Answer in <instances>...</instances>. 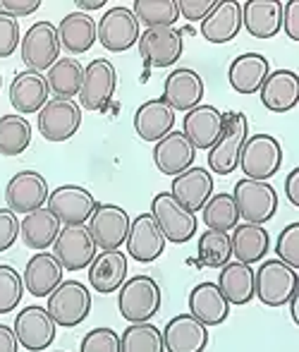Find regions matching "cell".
<instances>
[{
  "mask_svg": "<svg viewBox=\"0 0 299 352\" xmlns=\"http://www.w3.org/2000/svg\"><path fill=\"white\" fill-rule=\"evenodd\" d=\"M120 352H166L163 331L151 321L129 324L120 336Z\"/></svg>",
  "mask_w": 299,
  "mask_h": 352,
  "instance_id": "74e56055",
  "label": "cell"
},
{
  "mask_svg": "<svg viewBox=\"0 0 299 352\" xmlns=\"http://www.w3.org/2000/svg\"><path fill=\"white\" fill-rule=\"evenodd\" d=\"M96 36L101 41L103 48H108L111 53H124L132 46H137L142 29L134 17L132 8H111L101 17V22L96 24Z\"/></svg>",
  "mask_w": 299,
  "mask_h": 352,
  "instance_id": "30bf717a",
  "label": "cell"
},
{
  "mask_svg": "<svg viewBox=\"0 0 299 352\" xmlns=\"http://www.w3.org/2000/svg\"><path fill=\"white\" fill-rule=\"evenodd\" d=\"M242 27L254 38H273L283 29V3L249 0L242 5Z\"/></svg>",
  "mask_w": 299,
  "mask_h": 352,
  "instance_id": "f546056e",
  "label": "cell"
},
{
  "mask_svg": "<svg viewBox=\"0 0 299 352\" xmlns=\"http://www.w3.org/2000/svg\"><path fill=\"white\" fill-rule=\"evenodd\" d=\"M203 213V223H206L208 230H218V232H228L239 223V213L235 206V199L228 192L221 195H213L206 201V206L201 209Z\"/></svg>",
  "mask_w": 299,
  "mask_h": 352,
  "instance_id": "60d3db41",
  "label": "cell"
},
{
  "mask_svg": "<svg viewBox=\"0 0 299 352\" xmlns=\"http://www.w3.org/2000/svg\"><path fill=\"white\" fill-rule=\"evenodd\" d=\"M139 53L151 67H170L182 58L184 41L177 27H153L139 36Z\"/></svg>",
  "mask_w": 299,
  "mask_h": 352,
  "instance_id": "9a60e30c",
  "label": "cell"
},
{
  "mask_svg": "<svg viewBox=\"0 0 299 352\" xmlns=\"http://www.w3.org/2000/svg\"><path fill=\"white\" fill-rule=\"evenodd\" d=\"M19 237V218L14 211L0 209V252H8Z\"/></svg>",
  "mask_w": 299,
  "mask_h": 352,
  "instance_id": "7dc6e473",
  "label": "cell"
},
{
  "mask_svg": "<svg viewBox=\"0 0 299 352\" xmlns=\"http://www.w3.org/2000/svg\"><path fill=\"white\" fill-rule=\"evenodd\" d=\"M127 280V256L120 250L101 252L93 256L91 266H89V285L101 295H111L122 287Z\"/></svg>",
  "mask_w": 299,
  "mask_h": 352,
  "instance_id": "83f0119b",
  "label": "cell"
},
{
  "mask_svg": "<svg viewBox=\"0 0 299 352\" xmlns=\"http://www.w3.org/2000/svg\"><path fill=\"white\" fill-rule=\"evenodd\" d=\"M170 195L175 197L179 206L187 211L199 213L206 206V201L213 197V175L206 168L192 166L173 180Z\"/></svg>",
  "mask_w": 299,
  "mask_h": 352,
  "instance_id": "ffe728a7",
  "label": "cell"
},
{
  "mask_svg": "<svg viewBox=\"0 0 299 352\" xmlns=\"http://www.w3.org/2000/svg\"><path fill=\"white\" fill-rule=\"evenodd\" d=\"M216 285L221 287L228 305H247L254 300V269L242 261H228Z\"/></svg>",
  "mask_w": 299,
  "mask_h": 352,
  "instance_id": "d590c367",
  "label": "cell"
},
{
  "mask_svg": "<svg viewBox=\"0 0 299 352\" xmlns=\"http://www.w3.org/2000/svg\"><path fill=\"white\" fill-rule=\"evenodd\" d=\"M118 309L129 324L151 321L161 311V285L151 276H132L118 290Z\"/></svg>",
  "mask_w": 299,
  "mask_h": 352,
  "instance_id": "6da1fadb",
  "label": "cell"
},
{
  "mask_svg": "<svg viewBox=\"0 0 299 352\" xmlns=\"http://www.w3.org/2000/svg\"><path fill=\"white\" fill-rule=\"evenodd\" d=\"M163 250H166V237L151 213H139L137 218H132L127 235V254L139 264H151L163 254Z\"/></svg>",
  "mask_w": 299,
  "mask_h": 352,
  "instance_id": "ac0fdd59",
  "label": "cell"
},
{
  "mask_svg": "<svg viewBox=\"0 0 299 352\" xmlns=\"http://www.w3.org/2000/svg\"><path fill=\"white\" fill-rule=\"evenodd\" d=\"M58 352H65V350H58Z\"/></svg>",
  "mask_w": 299,
  "mask_h": 352,
  "instance_id": "6f0895ef",
  "label": "cell"
},
{
  "mask_svg": "<svg viewBox=\"0 0 299 352\" xmlns=\"http://www.w3.org/2000/svg\"><path fill=\"white\" fill-rule=\"evenodd\" d=\"M118 89V72L113 63L96 58L84 67L82 89H79V108L87 111H103L113 101Z\"/></svg>",
  "mask_w": 299,
  "mask_h": 352,
  "instance_id": "8fae6325",
  "label": "cell"
},
{
  "mask_svg": "<svg viewBox=\"0 0 299 352\" xmlns=\"http://www.w3.org/2000/svg\"><path fill=\"white\" fill-rule=\"evenodd\" d=\"M132 12L139 24L153 27H173L179 17L177 0H134Z\"/></svg>",
  "mask_w": 299,
  "mask_h": 352,
  "instance_id": "ab89813d",
  "label": "cell"
},
{
  "mask_svg": "<svg viewBox=\"0 0 299 352\" xmlns=\"http://www.w3.org/2000/svg\"><path fill=\"white\" fill-rule=\"evenodd\" d=\"M261 103L273 113H287L299 101V74L295 70H276L261 84Z\"/></svg>",
  "mask_w": 299,
  "mask_h": 352,
  "instance_id": "f1b7e54d",
  "label": "cell"
},
{
  "mask_svg": "<svg viewBox=\"0 0 299 352\" xmlns=\"http://www.w3.org/2000/svg\"><path fill=\"white\" fill-rule=\"evenodd\" d=\"M77 8H82V12L84 10H98V8H106V0H77Z\"/></svg>",
  "mask_w": 299,
  "mask_h": 352,
  "instance_id": "db71d44e",
  "label": "cell"
},
{
  "mask_svg": "<svg viewBox=\"0 0 299 352\" xmlns=\"http://www.w3.org/2000/svg\"><path fill=\"white\" fill-rule=\"evenodd\" d=\"M48 314L56 326L74 329L91 311V292L79 280H63L56 290L48 295Z\"/></svg>",
  "mask_w": 299,
  "mask_h": 352,
  "instance_id": "5b68a950",
  "label": "cell"
},
{
  "mask_svg": "<svg viewBox=\"0 0 299 352\" xmlns=\"http://www.w3.org/2000/svg\"><path fill=\"white\" fill-rule=\"evenodd\" d=\"M82 77H84L82 63L74 60V58H58L56 65L46 74V82L48 89L56 94V98H69L72 101V96H79Z\"/></svg>",
  "mask_w": 299,
  "mask_h": 352,
  "instance_id": "8d00e7d4",
  "label": "cell"
},
{
  "mask_svg": "<svg viewBox=\"0 0 299 352\" xmlns=\"http://www.w3.org/2000/svg\"><path fill=\"white\" fill-rule=\"evenodd\" d=\"M237 213L244 223H254V226H263L268 223L278 211V192L271 182L261 180H239L232 192Z\"/></svg>",
  "mask_w": 299,
  "mask_h": 352,
  "instance_id": "277c9868",
  "label": "cell"
},
{
  "mask_svg": "<svg viewBox=\"0 0 299 352\" xmlns=\"http://www.w3.org/2000/svg\"><path fill=\"white\" fill-rule=\"evenodd\" d=\"M199 29L208 43L223 46V43L232 41L242 29V5L235 0H223L213 8V12L203 19Z\"/></svg>",
  "mask_w": 299,
  "mask_h": 352,
  "instance_id": "1f68e13d",
  "label": "cell"
},
{
  "mask_svg": "<svg viewBox=\"0 0 299 352\" xmlns=\"http://www.w3.org/2000/svg\"><path fill=\"white\" fill-rule=\"evenodd\" d=\"M276 254L283 264L299 271V223H290L283 228V232L276 240Z\"/></svg>",
  "mask_w": 299,
  "mask_h": 352,
  "instance_id": "ee69618b",
  "label": "cell"
},
{
  "mask_svg": "<svg viewBox=\"0 0 299 352\" xmlns=\"http://www.w3.org/2000/svg\"><path fill=\"white\" fill-rule=\"evenodd\" d=\"M79 352H120V333L113 329H93L82 338Z\"/></svg>",
  "mask_w": 299,
  "mask_h": 352,
  "instance_id": "f6af8a7d",
  "label": "cell"
},
{
  "mask_svg": "<svg viewBox=\"0 0 299 352\" xmlns=\"http://www.w3.org/2000/svg\"><path fill=\"white\" fill-rule=\"evenodd\" d=\"M216 5L218 0H177L179 14L184 19H189V22H203L213 12Z\"/></svg>",
  "mask_w": 299,
  "mask_h": 352,
  "instance_id": "c3c4849f",
  "label": "cell"
},
{
  "mask_svg": "<svg viewBox=\"0 0 299 352\" xmlns=\"http://www.w3.org/2000/svg\"><path fill=\"white\" fill-rule=\"evenodd\" d=\"M32 144V125L24 116L0 118V156H19Z\"/></svg>",
  "mask_w": 299,
  "mask_h": 352,
  "instance_id": "f35d334b",
  "label": "cell"
},
{
  "mask_svg": "<svg viewBox=\"0 0 299 352\" xmlns=\"http://www.w3.org/2000/svg\"><path fill=\"white\" fill-rule=\"evenodd\" d=\"M19 24L14 17L0 12V58H10L19 48Z\"/></svg>",
  "mask_w": 299,
  "mask_h": 352,
  "instance_id": "bcb514c9",
  "label": "cell"
},
{
  "mask_svg": "<svg viewBox=\"0 0 299 352\" xmlns=\"http://www.w3.org/2000/svg\"><path fill=\"white\" fill-rule=\"evenodd\" d=\"M199 261L208 269H223L232 259V245L228 232L206 230L199 235Z\"/></svg>",
  "mask_w": 299,
  "mask_h": 352,
  "instance_id": "b9f144b4",
  "label": "cell"
},
{
  "mask_svg": "<svg viewBox=\"0 0 299 352\" xmlns=\"http://www.w3.org/2000/svg\"><path fill=\"white\" fill-rule=\"evenodd\" d=\"M65 269L51 252H38L27 261V269L22 274L24 290L34 297H48L63 283Z\"/></svg>",
  "mask_w": 299,
  "mask_h": 352,
  "instance_id": "d4e9b609",
  "label": "cell"
},
{
  "mask_svg": "<svg viewBox=\"0 0 299 352\" xmlns=\"http://www.w3.org/2000/svg\"><path fill=\"white\" fill-rule=\"evenodd\" d=\"M223 127H225V116L218 108L201 103L184 116L182 135L187 137L194 148H206L208 151L218 142V137L223 135Z\"/></svg>",
  "mask_w": 299,
  "mask_h": 352,
  "instance_id": "7402d4cb",
  "label": "cell"
},
{
  "mask_svg": "<svg viewBox=\"0 0 299 352\" xmlns=\"http://www.w3.org/2000/svg\"><path fill=\"white\" fill-rule=\"evenodd\" d=\"M283 32L287 34V38L299 41V3L290 0L283 5Z\"/></svg>",
  "mask_w": 299,
  "mask_h": 352,
  "instance_id": "f907efd6",
  "label": "cell"
},
{
  "mask_svg": "<svg viewBox=\"0 0 299 352\" xmlns=\"http://www.w3.org/2000/svg\"><path fill=\"white\" fill-rule=\"evenodd\" d=\"M0 89H3V74H0Z\"/></svg>",
  "mask_w": 299,
  "mask_h": 352,
  "instance_id": "9f6ffc18",
  "label": "cell"
},
{
  "mask_svg": "<svg viewBox=\"0 0 299 352\" xmlns=\"http://www.w3.org/2000/svg\"><path fill=\"white\" fill-rule=\"evenodd\" d=\"M58 38L60 48L74 53H87L89 48L96 43V22L89 17L87 12H69L63 17V22L58 24Z\"/></svg>",
  "mask_w": 299,
  "mask_h": 352,
  "instance_id": "e575fe53",
  "label": "cell"
},
{
  "mask_svg": "<svg viewBox=\"0 0 299 352\" xmlns=\"http://www.w3.org/2000/svg\"><path fill=\"white\" fill-rule=\"evenodd\" d=\"M285 197L292 206H299V168L285 177Z\"/></svg>",
  "mask_w": 299,
  "mask_h": 352,
  "instance_id": "816d5d0a",
  "label": "cell"
},
{
  "mask_svg": "<svg viewBox=\"0 0 299 352\" xmlns=\"http://www.w3.org/2000/svg\"><path fill=\"white\" fill-rule=\"evenodd\" d=\"M194 158H197V148L177 130H173L161 142H156V148H153V163H156V168L163 175H170V177H177L179 173L192 168Z\"/></svg>",
  "mask_w": 299,
  "mask_h": 352,
  "instance_id": "cb8c5ba5",
  "label": "cell"
},
{
  "mask_svg": "<svg viewBox=\"0 0 299 352\" xmlns=\"http://www.w3.org/2000/svg\"><path fill=\"white\" fill-rule=\"evenodd\" d=\"M268 74H271V65L261 53H242L232 60L228 79L237 94H256Z\"/></svg>",
  "mask_w": 299,
  "mask_h": 352,
  "instance_id": "836d02e7",
  "label": "cell"
},
{
  "mask_svg": "<svg viewBox=\"0 0 299 352\" xmlns=\"http://www.w3.org/2000/svg\"><path fill=\"white\" fill-rule=\"evenodd\" d=\"M19 343H17V336L10 326L0 324V352H17Z\"/></svg>",
  "mask_w": 299,
  "mask_h": 352,
  "instance_id": "f5cc1de1",
  "label": "cell"
},
{
  "mask_svg": "<svg viewBox=\"0 0 299 352\" xmlns=\"http://www.w3.org/2000/svg\"><path fill=\"white\" fill-rule=\"evenodd\" d=\"M56 321L51 319L46 307H24L14 319V336L17 343L29 352H43L56 340Z\"/></svg>",
  "mask_w": 299,
  "mask_h": 352,
  "instance_id": "5bb4252c",
  "label": "cell"
},
{
  "mask_svg": "<svg viewBox=\"0 0 299 352\" xmlns=\"http://www.w3.org/2000/svg\"><path fill=\"white\" fill-rule=\"evenodd\" d=\"M283 166V146L273 135H254L247 137L239 156V168H242L247 180L268 182Z\"/></svg>",
  "mask_w": 299,
  "mask_h": 352,
  "instance_id": "8992f818",
  "label": "cell"
},
{
  "mask_svg": "<svg viewBox=\"0 0 299 352\" xmlns=\"http://www.w3.org/2000/svg\"><path fill=\"white\" fill-rule=\"evenodd\" d=\"M249 137V122L244 113H228L225 116V127L223 135L218 137V142L208 148V173L216 175H230L232 170H237L239 156H242L244 142Z\"/></svg>",
  "mask_w": 299,
  "mask_h": 352,
  "instance_id": "3957f363",
  "label": "cell"
},
{
  "mask_svg": "<svg viewBox=\"0 0 299 352\" xmlns=\"http://www.w3.org/2000/svg\"><path fill=\"white\" fill-rule=\"evenodd\" d=\"M82 125V108L69 98H51L38 111V132L48 142H67Z\"/></svg>",
  "mask_w": 299,
  "mask_h": 352,
  "instance_id": "2e32d148",
  "label": "cell"
},
{
  "mask_svg": "<svg viewBox=\"0 0 299 352\" xmlns=\"http://www.w3.org/2000/svg\"><path fill=\"white\" fill-rule=\"evenodd\" d=\"M166 352H203L208 345V326L192 314H177L163 329Z\"/></svg>",
  "mask_w": 299,
  "mask_h": 352,
  "instance_id": "44dd1931",
  "label": "cell"
},
{
  "mask_svg": "<svg viewBox=\"0 0 299 352\" xmlns=\"http://www.w3.org/2000/svg\"><path fill=\"white\" fill-rule=\"evenodd\" d=\"M48 182L41 173L36 170H22L12 175V180L5 187V201L8 209L14 213H32L36 209H43L48 201Z\"/></svg>",
  "mask_w": 299,
  "mask_h": 352,
  "instance_id": "e0dca14e",
  "label": "cell"
},
{
  "mask_svg": "<svg viewBox=\"0 0 299 352\" xmlns=\"http://www.w3.org/2000/svg\"><path fill=\"white\" fill-rule=\"evenodd\" d=\"M48 82L41 72L24 70L17 72L10 84V103L19 116H29V113H38L48 103Z\"/></svg>",
  "mask_w": 299,
  "mask_h": 352,
  "instance_id": "603a6c76",
  "label": "cell"
},
{
  "mask_svg": "<svg viewBox=\"0 0 299 352\" xmlns=\"http://www.w3.org/2000/svg\"><path fill=\"white\" fill-rule=\"evenodd\" d=\"M189 314L203 326H221L230 316V305L216 283H199L189 292Z\"/></svg>",
  "mask_w": 299,
  "mask_h": 352,
  "instance_id": "484cf974",
  "label": "cell"
},
{
  "mask_svg": "<svg viewBox=\"0 0 299 352\" xmlns=\"http://www.w3.org/2000/svg\"><path fill=\"white\" fill-rule=\"evenodd\" d=\"M173 125H175V111L163 98H151L134 113V130L144 142H161L173 132Z\"/></svg>",
  "mask_w": 299,
  "mask_h": 352,
  "instance_id": "4316f807",
  "label": "cell"
},
{
  "mask_svg": "<svg viewBox=\"0 0 299 352\" xmlns=\"http://www.w3.org/2000/svg\"><path fill=\"white\" fill-rule=\"evenodd\" d=\"M19 51H22V60L27 70L41 74L48 72L60 56L58 29L51 22H36L34 27L27 29L24 38L19 41Z\"/></svg>",
  "mask_w": 299,
  "mask_h": 352,
  "instance_id": "9c48e42d",
  "label": "cell"
},
{
  "mask_svg": "<svg viewBox=\"0 0 299 352\" xmlns=\"http://www.w3.org/2000/svg\"><path fill=\"white\" fill-rule=\"evenodd\" d=\"M24 295L22 276L8 264H0V314H10Z\"/></svg>",
  "mask_w": 299,
  "mask_h": 352,
  "instance_id": "7bdbcfd3",
  "label": "cell"
},
{
  "mask_svg": "<svg viewBox=\"0 0 299 352\" xmlns=\"http://www.w3.org/2000/svg\"><path fill=\"white\" fill-rule=\"evenodd\" d=\"M96 254L98 247L89 232V226H63L60 235L53 242V256L65 271L89 269Z\"/></svg>",
  "mask_w": 299,
  "mask_h": 352,
  "instance_id": "ba28073f",
  "label": "cell"
},
{
  "mask_svg": "<svg viewBox=\"0 0 299 352\" xmlns=\"http://www.w3.org/2000/svg\"><path fill=\"white\" fill-rule=\"evenodd\" d=\"M132 218L118 204H98L89 218V232L101 252H113L127 242Z\"/></svg>",
  "mask_w": 299,
  "mask_h": 352,
  "instance_id": "7c38bea8",
  "label": "cell"
},
{
  "mask_svg": "<svg viewBox=\"0 0 299 352\" xmlns=\"http://www.w3.org/2000/svg\"><path fill=\"white\" fill-rule=\"evenodd\" d=\"M46 206L56 213L63 226H87L93 216L98 201L87 187L79 185H63L48 195Z\"/></svg>",
  "mask_w": 299,
  "mask_h": 352,
  "instance_id": "4fadbf2b",
  "label": "cell"
},
{
  "mask_svg": "<svg viewBox=\"0 0 299 352\" xmlns=\"http://www.w3.org/2000/svg\"><path fill=\"white\" fill-rule=\"evenodd\" d=\"M232 256L235 261L242 264H258L271 250V235L263 226H254V223H237L232 228L230 235Z\"/></svg>",
  "mask_w": 299,
  "mask_h": 352,
  "instance_id": "d6a6232c",
  "label": "cell"
},
{
  "mask_svg": "<svg viewBox=\"0 0 299 352\" xmlns=\"http://www.w3.org/2000/svg\"><path fill=\"white\" fill-rule=\"evenodd\" d=\"M151 216L156 226L161 228L166 242H175V245H184L197 235V213L187 211L179 206L175 197L170 192H158L151 201Z\"/></svg>",
  "mask_w": 299,
  "mask_h": 352,
  "instance_id": "52a82bcc",
  "label": "cell"
},
{
  "mask_svg": "<svg viewBox=\"0 0 299 352\" xmlns=\"http://www.w3.org/2000/svg\"><path fill=\"white\" fill-rule=\"evenodd\" d=\"M299 290V276L295 269L283 264L280 259L261 261L258 271H254V297L266 307H283Z\"/></svg>",
  "mask_w": 299,
  "mask_h": 352,
  "instance_id": "7a4b0ae2",
  "label": "cell"
},
{
  "mask_svg": "<svg viewBox=\"0 0 299 352\" xmlns=\"http://www.w3.org/2000/svg\"><path fill=\"white\" fill-rule=\"evenodd\" d=\"M0 12L10 14V17H27V14H34L38 8H41V0H0Z\"/></svg>",
  "mask_w": 299,
  "mask_h": 352,
  "instance_id": "681fc988",
  "label": "cell"
},
{
  "mask_svg": "<svg viewBox=\"0 0 299 352\" xmlns=\"http://www.w3.org/2000/svg\"><path fill=\"white\" fill-rule=\"evenodd\" d=\"M163 101L173 108V111L189 113L203 101V79L199 72L189 70V67H177L166 77L163 84Z\"/></svg>",
  "mask_w": 299,
  "mask_h": 352,
  "instance_id": "d6986e66",
  "label": "cell"
},
{
  "mask_svg": "<svg viewBox=\"0 0 299 352\" xmlns=\"http://www.w3.org/2000/svg\"><path fill=\"white\" fill-rule=\"evenodd\" d=\"M297 300H299V290L290 297V302H287V305H290V316H292V321H295V324H299V305H297Z\"/></svg>",
  "mask_w": 299,
  "mask_h": 352,
  "instance_id": "11a10c76",
  "label": "cell"
},
{
  "mask_svg": "<svg viewBox=\"0 0 299 352\" xmlns=\"http://www.w3.org/2000/svg\"><path fill=\"white\" fill-rule=\"evenodd\" d=\"M60 230H63V223L58 221L56 213L48 209V206L19 218V237H22V242L29 250L46 252L56 242Z\"/></svg>",
  "mask_w": 299,
  "mask_h": 352,
  "instance_id": "4dcf8cb0",
  "label": "cell"
}]
</instances>
